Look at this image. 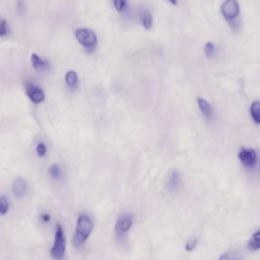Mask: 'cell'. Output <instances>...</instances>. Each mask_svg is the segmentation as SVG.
Listing matches in <instances>:
<instances>
[{"label":"cell","instance_id":"obj_1","mask_svg":"<svg viewBox=\"0 0 260 260\" xmlns=\"http://www.w3.org/2000/svg\"><path fill=\"white\" fill-rule=\"evenodd\" d=\"M93 229V222L92 217L87 214H80L77 217L76 232L72 238V243L79 248L84 245L90 238Z\"/></svg>","mask_w":260,"mask_h":260},{"label":"cell","instance_id":"obj_2","mask_svg":"<svg viewBox=\"0 0 260 260\" xmlns=\"http://www.w3.org/2000/svg\"><path fill=\"white\" fill-rule=\"evenodd\" d=\"M66 249V239L64 235L63 228L60 224L56 225L54 244L50 250V255L53 260H62L65 255Z\"/></svg>","mask_w":260,"mask_h":260},{"label":"cell","instance_id":"obj_3","mask_svg":"<svg viewBox=\"0 0 260 260\" xmlns=\"http://www.w3.org/2000/svg\"><path fill=\"white\" fill-rule=\"evenodd\" d=\"M76 38L77 42L86 48L89 52L95 51L98 45V38L93 31L86 28H80L76 30Z\"/></svg>","mask_w":260,"mask_h":260},{"label":"cell","instance_id":"obj_4","mask_svg":"<svg viewBox=\"0 0 260 260\" xmlns=\"http://www.w3.org/2000/svg\"><path fill=\"white\" fill-rule=\"evenodd\" d=\"M221 12L226 22L230 24L231 27L236 28L238 17L240 15V5L237 0H226L222 4Z\"/></svg>","mask_w":260,"mask_h":260},{"label":"cell","instance_id":"obj_5","mask_svg":"<svg viewBox=\"0 0 260 260\" xmlns=\"http://www.w3.org/2000/svg\"><path fill=\"white\" fill-rule=\"evenodd\" d=\"M133 226V216L129 213L121 214L115 224V234L118 239L125 237Z\"/></svg>","mask_w":260,"mask_h":260},{"label":"cell","instance_id":"obj_6","mask_svg":"<svg viewBox=\"0 0 260 260\" xmlns=\"http://www.w3.org/2000/svg\"><path fill=\"white\" fill-rule=\"evenodd\" d=\"M238 158L246 168H253L257 162V153L251 148H241L238 153Z\"/></svg>","mask_w":260,"mask_h":260},{"label":"cell","instance_id":"obj_7","mask_svg":"<svg viewBox=\"0 0 260 260\" xmlns=\"http://www.w3.org/2000/svg\"><path fill=\"white\" fill-rule=\"evenodd\" d=\"M26 92L31 102H33L34 104H40L45 101V92L44 91L37 87L34 84H27L26 86Z\"/></svg>","mask_w":260,"mask_h":260},{"label":"cell","instance_id":"obj_8","mask_svg":"<svg viewBox=\"0 0 260 260\" xmlns=\"http://www.w3.org/2000/svg\"><path fill=\"white\" fill-rule=\"evenodd\" d=\"M27 192V182L23 178H17L15 180L13 185V193L15 199H23Z\"/></svg>","mask_w":260,"mask_h":260},{"label":"cell","instance_id":"obj_9","mask_svg":"<svg viewBox=\"0 0 260 260\" xmlns=\"http://www.w3.org/2000/svg\"><path fill=\"white\" fill-rule=\"evenodd\" d=\"M197 105H199V108L200 109V112L205 119L211 121L214 117V110L211 104L202 98H199L197 99Z\"/></svg>","mask_w":260,"mask_h":260},{"label":"cell","instance_id":"obj_10","mask_svg":"<svg viewBox=\"0 0 260 260\" xmlns=\"http://www.w3.org/2000/svg\"><path fill=\"white\" fill-rule=\"evenodd\" d=\"M31 60H32V65L36 70H47L50 68L49 61L41 58L36 53H33L31 56Z\"/></svg>","mask_w":260,"mask_h":260},{"label":"cell","instance_id":"obj_11","mask_svg":"<svg viewBox=\"0 0 260 260\" xmlns=\"http://www.w3.org/2000/svg\"><path fill=\"white\" fill-rule=\"evenodd\" d=\"M181 184V175L178 170H174L168 179V188L172 191H175L179 188Z\"/></svg>","mask_w":260,"mask_h":260},{"label":"cell","instance_id":"obj_12","mask_svg":"<svg viewBox=\"0 0 260 260\" xmlns=\"http://www.w3.org/2000/svg\"><path fill=\"white\" fill-rule=\"evenodd\" d=\"M65 81H66V85L68 86V88L70 90L77 89L79 80H78V76H77L76 72L74 70H69L65 76Z\"/></svg>","mask_w":260,"mask_h":260},{"label":"cell","instance_id":"obj_13","mask_svg":"<svg viewBox=\"0 0 260 260\" xmlns=\"http://www.w3.org/2000/svg\"><path fill=\"white\" fill-rule=\"evenodd\" d=\"M249 250L251 251H256V250H260V230L255 232L250 240H249L248 242V245H247Z\"/></svg>","mask_w":260,"mask_h":260},{"label":"cell","instance_id":"obj_14","mask_svg":"<svg viewBox=\"0 0 260 260\" xmlns=\"http://www.w3.org/2000/svg\"><path fill=\"white\" fill-rule=\"evenodd\" d=\"M250 115L254 123L260 125V102L255 101L251 104L250 107Z\"/></svg>","mask_w":260,"mask_h":260},{"label":"cell","instance_id":"obj_15","mask_svg":"<svg viewBox=\"0 0 260 260\" xmlns=\"http://www.w3.org/2000/svg\"><path fill=\"white\" fill-rule=\"evenodd\" d=\"M141 23L142 26L145 30H151L153 27V15L150 12H144L141 17Z\"/></svg>","mask_w":260,"mask_h":260},{"label":"cell","instance_id":"obj_16","mask_svg":"<svg viewBox=\"0 0 260 260\" xmlns=\"http://www.w3.org/2000/svg\"><path fill=\"white\" fill-rule=\"evenodd\" d=\"M49 175H50L51 178H53L55 180L60 179L62 177V171H61L59 166L56 165V164L52 165L50 167V169H49Z\"/></svg>","mask_w":260,"mask_h":260},{"label":"cell","instance_id":"obj_17","mask_svg":"<svg viewBox=\"0 0 260 260\" xmlns=\"http://www.w3.org/2000/svg\"><path fill=\"white\" fill-rule=\"evenodd\" d=\"M9 210V201L5 196H0V215H5Z\"/></svg>","mask_w":260,"mask_h":260},{"label":"cell","instance_id":"obj_18","mask_svg":"<svg viewBox=\"0 0 260 260\" xmlns=\"http://www.w3.org/2000/svg\"><path fill=\"white\" fill-rule=\"evenodd\" d=\"M112 2L118 13H123L126 9L127 0H112Z\"/></svg>","mask_w":260,"mask_h":260},{"label":"cell","instance_id":"obj_19","mask_svg":"<svg viewBox=\"0 0 260 260\" xmlns=\"http://www.w3.org/2000/svg\"><path fill=\"white\" fill-rule=\"evenodd\" d=\"M218 260H242V258L236 252H226L218 258Z\"/></svg>","mask_w":260,"mask_h":260},{"label":"cell","instance_id":"obj_20","mask_svg":"<svg viewBox=\"0 0 260 260\" xmlns=\"http://www.w3.org/2000/svg\"><path fill=\"white\" fill-rule=\"evenodd\" d=\"M8 35V27L5 18L0 19V37L3 38Z\"/></svg>","mask_w":260,"mask_h":260},{"label":"cell","instance_id":"obj_21","mask_svg":"<svg viewBox=\"0 0 260 260\" xmlns=\"http://www.w3.org/2000/svg\"><path fill=\"white\" fill-rule=\"evenodd\" d=\"M36 152H37L38 157H40V158L45 157L46 153H47V148H46V145H45L43 142H39V143L37 144Z\"/></svg>","mask_w":260,"mask_h":260},{"label":"cell","instance_id":"obj_22","mask_svg":"<svg viewBox=\"0 0 260 260\" xmlns=\"http://www.w3.org/2000/svg\"><path fill=\"white\" fill-rule=\"evenodd\" d=\"M215 52V47L212 42H207L204 46V53L207 57H212Z\"/></svg>","mask_w":260,"mask_h":260},{"label":"cell","instance_id":"obj_23","mask_svg":"<svg viewBox=\"0 0 260 260\" xmlns=\"http://www.w3.org/2000/svg\"><path fill=\"white\" fill-rule=\"evenodd\" d=\"M196 246H197V239L194 238V239H191V240H189L188 242L186 243L185 249H186V251L191 252L196 248Z\"/></svg>","mask_w":260,"mask_h":260},{"label":"cell","instance_id":"obj_24","mask_svg":"<svg viewBox=\"0 0 260 260\" xmlns=\"http://www.w3.org/2000/svg\"><path fill=\"white\" fill-rule=\"evenodd\" d=\"M41 221L45 224H48L51 221V215L48 213H42V214H41Z\"/></svg>","mask_w":260,"mask_h":260},{"label":"cell","instance_id":"obj_25","mask_svg":"<svg viewBox=\"0 0 260 260\" xmlns=\"http://www.w3.org/2000/svg\"><path fill=\"white\" fill-rule=\"evenodd\" d=\"M168 1L173 5H177V3H178V0H168Z\"/></svg>","mask_w":260,"mask_h":260}]
</instances>
